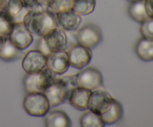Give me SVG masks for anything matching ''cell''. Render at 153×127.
I'll list each match as a JSON object with an SVG mask.
<instances>
[{
    "label": "cell",
    "instance_id": "cell-12",
    "mask_svg": "<svg viewBox=\"0 0 153 127\" xmlns=\"http://www.w3.org/2000/svg\"><path fill=\"white\" fill-rule=\"evenodd\" d=\"M55 19L57 25L59 28L67 31L76 30L82 22V17L80 15L76 13L73 10L56 13Z\"/></svg>",
    "mask_w": 153,
    "mask_h": 127
},
{
    "label": "cell",
    "instance_id": "cell-11",
    "mask_svg": "<svg viewBox=\"0 0 153 127\" xmlns=\"http://www.w3.org/2000/svg\"><path fill=\"white\" fill-rule=\"evenodd\" d=\"M70 60V64L76 69H82L88 65L92 58L91 49L85 47L80 44L73 46L67 52Z\"/></svg>",
    "mask_w": 153,
    "mask_h": 127
},
{
    "label": "cell",
    "instance_id": "cell-23",
    "mask_svg": "<svg viewBox=\"0 0 153 127\" xmlns=\"http://www.w3.org/2000/svg\"><path fill=\"white\" fill-rule=\"evenodd\" d=\"M14 22L12 16H10L5 10L0 11V35L3 37L9 36L12 31Z\"/></svg>",
    "mask_w": 153,
    "mask_h": 127
},
{
    "label": "cell",
    "instance_id": "cell-1",
    "mask_svg": "<svg viewBox=\"0 0 153 127\" xmlns=\"http://www.w3.org/2000/svg\"><path fill=\"white\" fill-rule=\"evenodd\" d=\"M27 28L39 37H44L49 31L58 27L55 14L47 8L28 10L23 19Z\"/></svg>",
    "mask_w": 153,
    "mask_h": 127
},
{
    "label": "cell",
    "instance_id": "cell-3",
    "mask_svg": "<svg viewBox=\"0 0 153 127\" xmlns=\"http://www.w3.org/2000/svg\"><path fill=\"white\" fill-rule=\"evenodd\" d=\"M25 111L33 117H44L50 108L49 100L43 92L29 93L23 100Z\"/></svg>",
    "mask_w": 153,
    "mask_h": 127
},
{
    "label": "cell",
    "instance_id": "cell-28",
    "mask_svg": "<svg viewBox=\"0 0 153 127\" xmlns=\"http://www.w3.org/2000/svg\"><path fill=\"white\" fill-rule=\"evenodd\" d=\"M28 11V9H26L25 7H23V8L19 11V13H18L16 16H12L14 23H20V22H23L24 17H25V14H26Z\"/></svg>",
    "mask_w": 153,
    "mask_h": 127
},
{
    "label": "cell",
    "instance_id": "cell-4",
    "mask_svg": "<svg viewBox=\"0 0 153 127\" xmlns=\"http://www.w3.org/2000/svg\"><path fill=\"white\" fill-rule=\"evenodd\" d=\"M78 44L88 49H94L102 40V33L99 26L94 24L85 25L76 33Z\"/></svg>",
    "mask_w": 153,
    "mask_h": 127
},
{
    "label": "cell",
    "instance_id": "cell-13",
    "mask_svg": "<svg viewBox=\"0 0 153 127\" xmlns=\"http://www.w3.org/2000/svg\"><path fill=\"white\" fill-rule=\"evenodd\" d=\"M91 93V91L90 90L77 87L73 90L69 97V103L79 111L87 110Z\"/></svg>",
    "mask_w": 153,
    "mask_h": 127
},
{
    "label": "cell",
    "instance_id": "cell-32",
    "mask_svg": "<svg viewBox=\"0 0 153 127\" xmlns=\"http://www.w3.org/2000/svg\"><path fill=\"white\" fill-rule=\"evenodd\" d=\"M3 41H4V37L1 35H0V49H1V46H2Z\"/></svg>",
    "mask_w": 153,
    "mask_h": 127
},
{
    "label": "cell",
    "instance_id": "cell-18",
    "mask_svg": "<svg viewBox=\"0 0 153 127\" xmlns=\"http://www.w3.org/2000/svg\"><path fill=\"white\" fill-rule=\"evenodd\" d=\"M135 52L142 61H153V40L143 37L139 40L135 46Z\"/></svg>",
    "mask_w": 153,
    "mask_h": 127
},
{
    "label": "cell",
    "instance_id": "cell-26",
    "mask_svg": "<svg viewBox=\"0 0 153 127\" xmlns=\"http://www.w3.org/2000/svg\"><path fill=\"white\" fill-rule=\"evenodd\" d=\"M23 8V4L22 0H8L6 4L4 10L12 16H14L19 13Z\"/></svg>",
    "mask_w": 153,
    "mask_h": 127
},
{
    "label": "cell",
    "instance_id": "cell-17",
    "mask_svg": "<svg viewBox=\"0 0 153 127\" xmlns=\"http://www.w3.org/2000/svg\"><path fill=\"white\" fill-rule=\"evenodd\" d=\"M123 114V109L120 103L117 100H114L110 108L100 115L102 122L105 125H111L115 123L121 119Z\"/></svg>",
    "mask_w": 153,
    "mask_h": 127
},
{
    "label": "cell",
    "instance_id": "cell-9",
    "mask_svg": "<svg viewBox=\"0 0 153 127\" xmlns=\"http://www.w3.org/2000/svg\"><path fill=\"white\" fill-rule=\"evenodd\" d=\"M46 46L49 52L65 50L67 47V37L64 29L56 27L43 37Z\"/></svg>",
    "mask_w": 153,
    "mask_h": 127
},
{
    "label": "cell",
    "instance_id": "cell-24",
    "mask_svg": "<svg viewBox=\"0 0 153 127\" xmlns=\"http://www.w3.org/2000/svg\"><path fill=\"white\" fill-rule=\"evenodd\" d=\"M23 85L25 91L28 94L34 92H41L37 88V82H36V74L27 73L23 79Z\"/></svg>",
    "mask_w": 153,
    "mask_h": 127
},
{
    "label": "cell",
    "instance_id": "cell-22",
    "mask_svg": "<svg viewBox=\"0 0 153 127\" xmlns=\"http://www.w3.org/2000/svg\"><path fill=\"white\" fill-rule=\"evenodd\" d=\"M73 0H48L47 8L55 14L73 10Z\"/></svg>",
    "mask_w": 153,
    "mask_h": 127
},
{
    "label": "cell",
    "instance_id": "cell-10",
    "mask_svg": "<svg viewBox=\"0 0 153 127\" xmlns=\"http://www.w3.org/2000/svg\"><path fill=\"white\" fill-rule=\"evenodd\" d=\"M70 66L68 53L66 50L51 52L46 56V67L58 76L66 73Z\"/></svg>",
    "mask_w": 153,
    "mask_h": 127
},
{
    "label": "cell",
    "instance_id": "cell-31",
    "mask_svg": "<svg viewBox=\"0 0 153 127\" xmlns=\"http://www.w3.org/2000/svg\"><path fill=\"white\" fill-rule=\"evenodd\" d=\"M7 0H0V11L5 9Z\"/></svg>",
    "mask_w": 153,
    "mask_h": 127
},
{
    "label": "cell",
    "instance_id": "cell-19",
    "mask_svg": "<svg viewBox=\"0 0 153 127\" xmlns=\"http://www.w3.org/2000/svg\"><path fill=\"white\" fill-rule=\"evenodd\" d=\"M128 13L134 21L139 23H142L149 18L146 10L144 0L131 2V4L128 7Z\"/></svg>",
    "mask_w": 153,
    "mask_h": 127
},
{
    "label": "cell",
    "instance_id": "cell-33",
    "mask_svg": "<svg viewBox=\"0 0 153 127\" xmlns=\"http://www.w3.org/2000/svg\"><path fill=\"white\" fill-rule=\"evenodd\" d=\"M128 1H129L130 2H134V1H139V0H128Z\"/></svg>",
    "mask_w": 153,
    "mask_h": 127
},
{
    "label": "cell",
    "instance_id": "cell-21",
    "mask_svg": "<svg viewBox=\"0 0 153 127\" xmlns=\"http://www.w3.org/2000/svg\"><path fill=\"white\" fill-rule=\"evenodd\" d=\"M80 125L82 127H103L105 126L100 115L89 111L81 116Z\"/></svg>",
    "mask_w": 153,
    "mask_h": 127
},
{
    "label": "cell",
    "instance_id": "cell-15",
    "mask_svg": "<svg viewBox=\"0 0 153 127\" xmlns=\"http://www.w3.org/2000/svg\"><path fill=\"white\" fill-rule=\"evenodd\" d=\"M58 79L59 77H58V75L55 74L46 66L36 74L37 88L43 93L53 86Z\"/></svg>",
    "mask_w": 153,
    "mask_h": 127
},
{
    "label": "cell",
    "instance_id": "cell-6",
    "mask_svg": "<svg viewBox=\"0 0 153 127\" xmlns=\"http://www.w3.org/2000/svg\"><path fill=\"white\" fill-rule=\"evenodd\" d=\"M102 76L97 69L88 67L77 73V86L90 91L97 89L102 85Z\"/></svg>",
    "mask_w": 153,
    "mask_h": 127
},
{
    "label": "cell",
    "instance_id": "cell-25",
    "mask_svg": "<svg viewBox=\"0 0 153 127\" xmlns=\"http://www.w3.org/2000/svg\"><path fill=\"white\" fill-rule=\"evenodd\" d=\"M140 33L143 38L153 40V17H149L141 23Z\"/></svg>",
    "mask_w": 153,
    "mask_h": 127
},
{
    "label": "cell",
    "instance_id": "cell-5",
    "mask_svg": "<svg viewBox=\"0 0 153 127\" xmlns=\"http://www.w3.org/2000/svg\"><path fill=\"white\" fill-rule=\"evenodd\" d=\"M114 100V99L108 91L102 89H95L91 91L88 109L97 114L101 115L110 108Z\"/></svg>",
    "mask_w": 153,
    "mask_h": 127
},
{
    "label": "cell",
    "instance_id": "cell-27",
    "mask_svg": "<svg viewBox=\"0 0 153 127\" xmlns=\"http://www.w3.org/2000/svg\"><path fill=\"white\" fill-rule=\"evenodd\" d=\"M40 37V38L39 39L37 43V50L40 51L42 53H43L46 56H47L50 52H49V51L48 50L47 47H46V43H45L44 40H43V37Z\"/></svg>",
    "mask_w": 153,
    "mask_h": 127
},
{
    "label": "cell",
    "instance_id": "cell-7",
    "mask_svg": "<svg viewBox=\"0 0 153 127\" xmlns=\"http://www.w3.org/2000/svg\"><path fill=\"white\" fill-rule=\"evenodd\" d=\"M46 66V56L37 49L28 51L22 61L23 70L31 74H37Z\"/></svg>",
    "mask_w": 153,
    "mask_h": 127
},
{
    "label": "cell",
    "instance_id": "cell-14",
    "mask_svg": "<svg viewBox=\"0 0 153 127\" xmlns=\"http://www.w3.org/2000/svg\"><path fill=\"white\" fill-rule=\"evenodd\" d=\"M45 116V126L47 127H70L72 125L70 117L63 111H48Z\"/></svg>",
    "mask_w": 153,
    "mask_h": 127
},
{
    "label": "cell",
    "instance_id": "cell-8",
    "mask_svg": "<svg viewBox=\"0 0 153 127\" xmlns=\"http://www.w3.org/2000/svg\"><path fill=\"white\" fill-rule=\"evenodd\" d=\"M8 37L10 41L21 50L27 49L34 40L32 34L23 22L14 23Z\"/></svg>",
    "mask_w": 153,
    "mask_h": 127
},
{
    "label": "cell",
    "instance_id": "cell-29",
    "mask_svg": "<svg viewBox=\"0 0 153 127\" xmlns=\"http://www.w3.org/2000/svg\"><path fill=\"white\" fill-rule=\"evenodd\" d=\"M146 10L149 17H153V0H144Z\"/></svg>",
    "mask_w": 153,
    "mask_h": 127
},
{
    "label": "cell",
    "instance_id": "cell-16",
    "mask_svg": "<svg viewBox=\"0 0 153 127\" xmlns=\"http://www.w3.org/2000/svg\"><path fill=\"white\" fill-rule=\"evenodd\" d=\"M22 51L10 41L8 36L4 37V41L0 49V58L7 61H15L21 58Z\"/></svg>",
    "mask_w": 153,
    "mask_h": 127
},
{
    "label": "cell",
    "instance_id": "cell-30",
    "mask_svg": "<svg viewBox=\"0 0 153 127\" xmlns=\"http://www.w3.org/2000/svg\"><path fill=\"white\" fill-rule=\"evenodd\" d=\"M34 1L40 8H47L48 0H34Z\"/></svg>",
    "mask_w": 153,
    "mask_h": 127
},
{
    "label": "cell",
    "instance_id": "cell-20",
    "mask_svg": "<svg viewBox=\"0 0 153 127\" xmlns=\"http://www.w3.org/2000/svg\"><path fill=\"white\" fill-rule=\"evenodd\" d=\"M95 7L96 0H73V10L80 16L90 14Z\"/></svg>",
    "mask_w": 153,
    "mask_h": 127
},
{
    "label": "cell",
    "instance_id": "cell-2",
    "mask_svg": "<svg viewBox=\"0 0 153 127\" xmlns=\"http://www.w3.org/2000/svg\"><path fill=\"white\" fill-rule=\"evenodd\" d=\"M76 79L77 74L59 78L53 86L43 92L49 100L50 107H55L68 100L73 90L78 87Z\"/></svg>",
    "mask_w": 153,
    "mask_h": 127
}]
</instances>
